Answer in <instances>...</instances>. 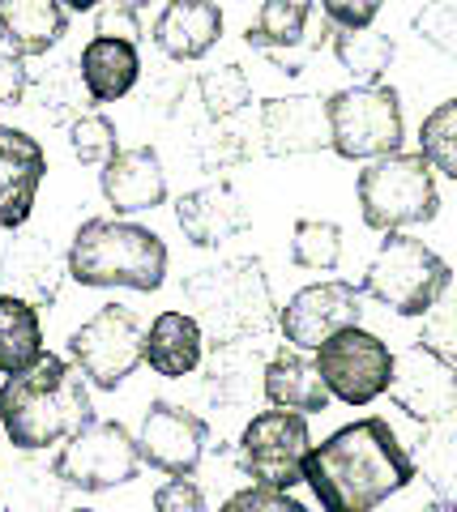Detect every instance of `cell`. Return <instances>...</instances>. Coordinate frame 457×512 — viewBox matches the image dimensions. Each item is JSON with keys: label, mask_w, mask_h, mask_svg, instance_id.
Wrapping results in <instances>:
<instances>
[{"label": "cell", "mask_w": 457, "mask_h": 512, "mask_svg": "<svg viewBox=\"0 0 457 512\" xmlns=\"http://www.w3.org/2000/svg\"><path fill=\"white\" fill-rule=\"evenodd\" d=\"M197 94H201V111H206V120H214V124L240 116V111L252 103V86H248L240 64H218V69H206L197 77Z\"/></svg>", "instance_id": "obj_33"}, {"label": "cell", "mask_w": 457, "mask_h": 512, "mask_svg": "<svg viewBox=\"0 0 457 512\" xmlns=\"http://www.w3.org/2000/svg\"><path fill=\"white\" fill-rule=\"evenodd\" d=\"M184 299L206 333V346L252 342L278 320L274 286L257 256H227V261L188 274Z\"/></svg>", "instance_id": "obj_3"}, {"label": "cell", "mask_w": 457, "mask_h": 512, "mask_svg": "<svg viewBox=\"0 0 457 512\" xmlns=\"http://www.w3.org/2000/svg\"><path fill=\"white\" fill-rule=\"evenodd\" d=\"M385 397L411 423L428 427L436 419H445L449 410H457V367L440 350L415 338L402 355H393V380Z\"/></svg>", "instance_id": "obj_13"}, {"label": "cell", "mask_w": 457, "mask_h": 512, "mask_svg": "<svg viewBox=\"0 0 457 512\" xmlns=\"http://www.w3.org/2000/svg\"><path fill=\"white\" fill-rule=\"evenodd\" d=\"M359 218L368 231H411L440 214L436 171L419 150H398L364 163L355 180Z\"/></svg>", "instance_id": "obj_5"}, {"label": "cell", "mask_w": 457, "mask_h": 512, "mask_svg": "<svg viewBox=\"0 0 457 512\" xmlns=\"http://www.w3.org/2000/svg\"><path fill=\"white\" fill-rule=\"evenodd\" d=\"M423 512H457V508H449V504H440V500H432L428 508H423Z\"/></svg>", "instance_id": "obj_45"}, {"label": "cell", "mask_w": 457, "mask_h": 512, "mask_svg": "<svg viewBox=\"0 0 457 512\" xmlns=\"http://www.w3.org/2000/svg\"><path fill=\"white\" fill-rule=\"evenodd\" d=\"M150 39L167 60L193 64L223 39V9L218 0H167L150 26Z\"/></svg>", "instance_id": "obj_20"}, {"label": "cell", "mask_w": 457, "mask_h": 512, "mask_svg": "<svg viewBox=\"0 0 457 512\" xmlns=\"http://www.w3.org/2000/svg\"><path fill=\"white\" fill-rule=\"evenodd\" d=\"M120 5H129V9H137V13H146V9L154 5V0H120Z\"/></svg>", "instance_id": "obj_44"}, {"label": "cell", "mask_w": 457, "mask_h": 512, "mask_svg": "<svg viewBox=\"0 0 457 512\" xmlns=\"http://www.w3.org/2000/svg\"><path fill=\"white\" fill-rule=\"evenodd\" d=\"M69 359L90 380V389L116 393L146 363V325L129 303H103L69 333Z\"/></svg>", "instance_id": "obj_8"}, {"label": "cell", "mask_w": 457, "mask_h": 512, "mask_svg": "<svg viewBox=\"0 0 457 512\" xmlns=\"http://www.w3.org/2000/svg\"><path fill=\"white\" fill-rule=\"evenodd\" d=\"M176 222L193 248H223L227 239H240L252 227L244 197L227 180L184 192L176 201Z\"/></svg>", "instance_id": "obj_19"}, {"label": "cell", "mask_w": 457, "mask_h": 512, "mask_svg": "<svg viewBox=\"0 0 457 512\" xmlns=\"http://www.w3.org/2000/svg\"><path fill=\"white\" fill-rule=\"evenodd\" d=\"M308 448H312L308 414L274 406V410L252 414V419L244 423L240 448H235V461H240V470L257 487L295 491L299 483H304Z\"/></svg>", "instance_id": "obj_9"}, {"label": "cell", "mask_w": 457, "mask_h": 512, "mask_svg": "<svg viewBox=\"0 0 457 512\" xmlns=\"http://www.w3.org/2000/svg\"><path fill=\"white\" fill-rule=\"evenodd\" d=\"M342 227L329 218H299L291 231V261L299 269H317V274H334L342 265Z\"/></svg>", "instance_id": "obj_32"}, {"label": "cell", "mask_w": 457, "mask_h": 512, "mask_svg": "<svg viewBox=\"0 0 457 512\" xmlns=\"http://www.w3.org/2000/svg\"><path fill=\"white\" fill-rule=\"evenodd\" d=\"M411 457H415V474L432 491V500L457 508V410L419 431Z\"/></svg>", "instance_id": "obj_26"}, {"label": "cell", "mask_w": 457, "mask_h": 512, "mask_svg": "<svg viewBox=\"0 0 457 512\" xmlns=\"http://www.w3.org/2000/svg\"><path fill=\"white\" fill-rule=\"evenodd\" d=\"M69 278V252H60L47 235H13L0 252V286L35 308H52Z\"/></svg>", "instance_id": "obj_15"}, {"label": "cell", "mask_w": 457, "mask_h": 512, "mask_svg": "<svg viewBox=\"0 0 457 512\" xmlns=\"http://www.w3.org/2000/svg\"><path fill=\"white\" fill-rule=\"evenodd\" d=\"M415 457L381 414L355 419L308 448L304 483L325 512H376L415 483Z\"/></svg>", "instance_id": "obj_1"}, {"label": "cell", "mask_w": 457, "mask_h": 512, "mask_svg": "<svg viewBox=\"0 0 457 512\" xmlns=\"http://www.w3.org/2000/svg\"><path fill=\"white\" fill-rule=\"evenodd\" d=\"M103 0H65V9L69 13H90V9H99Z\"/></svg>", "instance_id": "obj_43"}, {"label": "cell", "mask_w": 457, "mask_h": 512, "mask_svg": "<svg viewBox=\"0 0 457 512\" xmlns=\"http://www.w3.org/2000/svg\"><path fill=\"white\" fill-rule=\"evenodd\" d=\"M43 175L47 154L39 141L22 128L0 124V231H22L30 222Z\"/></svg>", "instance_id": "obj_17"}, {"label": "cell", "mask_w": 457, "mask_h": 512, "mask_svg": "<svg viewBox=\"0 0 457 512\" xmlns=\"http://www.w3.org/2000/svg\"><path fill=\"white\" fill-rule=\"evenodd\" d=\"M218 512H308L295 500L291 491H274V487H240L235 495H227V504Z\"/></svg>", "instance_id": "obj_38"}, {"label": "cell", "mask_w": 457, "mask_h": 512, "mask_svg": "<svg viewBox=\"0 0 457 512\" xmlns=\"http://www.w3.org/2000/svg\"><path fill=\"white\" fill-rule=\"evenodd\" d=\"M449 278L453 269L436 248H428L423 239L406 231H389L368 261L359 291L398 316H428Z\"/></svg>", "instance_id": "obj_6"}, {"label": "cell", "mask_w": 457, "mask_h": 512, "mask_svg": "<svg viewBox=\"0 0 457 512\" xmlns=\"http://www.w3.org/2000/svg\"><path fill=\"white\" fill-rule=\"evenodd\" d=\"M206 444H210V423L201 419L197 410L176 406V402H150L146 419L137 427V453H141V466L159 470L167 478L176 474H193L206 457Z\"/></svg>", "instance_id": "obj_14"}, {"label": "cell", "mask_w": 457, "mask_h": 512, "mask_svg": "<svg viewBox=\"0 0 457 512\" xmlns=\"http://www.w3.org/2000/svg\"><path fill=\"white\" fill-rule=\"evenodd\" d=\"M65 512H94V508H65Z\"/></svg>", "instance_id": "obj_46"}, {"label": "cell", "mask_w": 457, "mask_h": 512, "mask_svg": "<svg viewBox=\"0 0 457 512\" xmlns=\"http://www.w3.org/2000/svg\"><path fill=\"white\" fill-rule=\"evenodd\" d=\"M419 154L445 180H457V99L436 103L419 124Z\"/></svg>", "instance_id": "obj_34"}, {"label": "cell", "mask_w": 457, "mask_h": 512, "mask_svg": "<svg viewBox=\"0 0 457 512\" xmlns=\"http://www.w3.org/2000/svg\"><path fill=\"white\" fill-rule=\"evenodd\" d=\"M167 269V244L129 218H90L69 244V278L77 286H124L137 295H154L167 282Z\"/></svg>", "instance_id": "obj_4"}, {"label": "cell", "mask_w": 457, "mask_h": 512, "mask_svg": "<svg viewBox=\"0 0 457 512\" xmlns=\"http://www.w3.org/2000/svg\"><path fill=\"white\" fill-rule=\"evenodd\" d=\"M312 22V0H261L257 22L248 26V47L257 52H282V47H299L308 39Z\"/></svg>", "instance_id": "obj_30"}, {"label": "cell", "mask_w": 457, "mask_h": 512, "mask_svg": "<svg viewBox=\"0 0 457 512\" xmlns=\"http://www.w3.org/2000/svg\"><path fill=\"white\" fill-rule=\"evenodd\" d=\"M329 150L346 163H372V158L398 154L406 141L402 120V94L372 82V86H346L329 94Z\"/></svg>", "instance_id": "obj_7"}, {"label": "cell", "mask_w": 457, "mask_h": 512, "mask_svg": "<svg viewBox=\"0 0 457 512\" xmlns=\"http://www.w3.org/2000/svg\"><path fill=\"white\" fill-rule=\"evenodd\" d=\"M69 483L56 474V466L39 461H18L9 478H0V512H65Z\"/></svg>", "instance_id": "obj_27"}, {"label": "cell", "mask_w": 457, "mask_h": 512, "mask_svg": "<svg viewBox=\"0 0 457 512\" xmlns=\"http://www.w3.org/2000/svg\"><path fill=\"white\" fill-rule=\"evenodd\" d=\"M398 56V43L385 30H334V60L342 64V73H351L359 86L385 82L389 64Z\"/></svg>", "instance_id": "obj_29"}, {"label": "cell", "mask_w": 457, "mask_h": 512, "mask_svg": "<svg viewBox=\"0 0 457 512\" xmlns=\"http://www.w3.org/2000/svg\"><path fill=\"white\" fill-rule=\"evenodd\" d=\"M99 188H103V201L112 205L120 218H133V214H150L167 205V171H163V158L154 146H129L103 163L99 171Z\"/></svg>", "instance_id": "obj_18"}, {"label": "cell", "mask_w": 457, "mask_h": 512, "mask_svg": "<svg viewBox=\"0 0 457 512\" xmlns=\"http://www.w3.org/2000/svg\"><path fill=\"white\" fill-rule=\"evenodd\" d=\"M0 470H5V466H0Z\"/></svg>", "instance_id": "obj_47"}, {"label": "cell", "mask_w": 457, "mask_h": 512, "mask_svg": "<svg viewBox=\"0 0 457 512\" xmlns=\"http://www.w3.org/2000/svg\"><path fill=\"white\" fill-rule=\"evenodd\" d=\"M94 35H112V39H129L141 47L146 39V26H141V13L120 5V0H103L99 9H94Z\"/></svg>", "instance_id": "obj_39"}, {"label": "cell", "mask_w": 457, "mask_h": 512, "mask_svg": "<svg viewBox=\"0 0 457 512\" xmlns=\"http://www.w3.org/2000/svg\"><path fill=\"white\" fill-rule=\"evenodd\" d=\"M35 107L43 111V120L52 124H65V120H77L90 111V90L82 82V69H69V64H56V69H47L39 82H35Z\"/></svg>", "instance_id": "obj_31"}, {"label": "cell", "mask_w": 457, "mask_h": 512, "mask_svg": "<svg viewBox=\"0 0 457 512\" xmlns=\"http://www.w3.org/2000/svg\"><path fill=\"white\" fill-rule=\"evenodd\" d=\"M77 69H82V82L94 103H120L141 82V52L129 39L94 35L77 56Z\"/></svg>", "instance_id": "obj_25"}, {"label": "cell", "mask_w": 457, "mask_h": 512, "mask_svg": "<svg viewBox=\"0 0 457 512\" xmlns=\"http://www.w3.org/2000/svg\"><path fill=\"white\" fill-rule=\"evenodd\" d=\"M154 512H206V491L188 474H176L154 491Z\"/></svg>", "instance_id": "obj_40"}, {"label": "cell", "mask_w": 457, "mask_h": 512, "mask_svg": "<svg viewBox=\"0 0 457 512\" xmlns=\"http://www.w3.org/2000/svg\"><path fill=\"white\" fill-rule=\"evenodd\" d=\"M385 0H321V13L334 30H368Z\"/></svg>", "instance_id": "obj_41"}, {"label": "cell", "mask_w": 457, "mask_h": 512, "mask_svg": "<svg viewBox=\"0 0 457 512\" xmlns=\"http://www.w3.org/2000/svg\"><path fill=\"white\" fill-rule=\"evenodd\" d=\"M26 90H30V73H26L22 56L0 52V107H22Z\"/></svg>", "instance_id": "obj_42"}, {"label": "cell", "mask_w": 457, "mask_h": 512, "mask_svg": "<svg viewBox=\"0 0 457 512\" xmlns=\"http://www.w3.org/2000/svg\"><path fill=\"white\" fill-rule=\"evenodd\" d=\"M52 466L73 491H86V495L124 487L141 470L137 436L120 419H90L82 431H73L56 448Z\"/></svg>", "instance_id": "obj_10"}, {"label": "cell", "mask_w": 457, "mask_h": 512, "mask_svg": "<svg viewBox=\"0 0 457 512\" xmlns=\"http://www.w3.org/2000/svg\"><path fill=\"white\" fill-rule=\"evenodd\" d=\"M364 291L355 282L329 278V282H308L278 308V329L287 346L317 355L321 342H329L338 329H351L364 320Z\"/></svg>", "instance_id": "obj_12"}, {"label": "cell", "mask_w": 457, "mask_h": 512, "mask_svg": "<svg viewBox=\"0 0 457 512\" xmlns=\"http://www.w3.org/2000/svg\"><path fill=\"white\" fill-rule=\"evenodd\" d=\"M257 133H261V150L274 158L329 150V103L321 94L270 99V103H261Z\"/></svg>", "instance_id": "obj_16"}, {"label": "cell", "mask_w": 457, "mask_h": 512, "mask_svg": "<svg viewBox=\"0 0 457 512\" xmlns=\"http://www.w3.org/2000/svg\"><path fill=\"white\" fill-rule=\"evenodd\" d=\"M43 355L39 308L18 295H0V376H13Z\"/></svg>", "instance_id": "obj_28"}, {"label": "cell", "mask_w": 457, "mask_h": 512, "mask_svg": "<svg viewBox=\"0 0 457 512\" xmlns=\"http://www.w3.org/2000/svg\"><path fill=\"white\" fill-rule=\"evenodd\" d=\"M206 363V333L193 312H159L146 329V367L163 380H184Z\"/></svg>", "instance_id": "obj_23"}, {"label": "cell", "mask_w": 457, "mask_h": 512, "mask_svg": "<svg viewBox=\"0 0 457 512\" xmlns=\"http://www.w3.org/2000/svg\"><path fill=\"white\" fill-rule=\"evenodd\" d=\"M261 397L270 406L299 410V414H321V410H329V402H334V393L325 389V376L317 367V355L295 350V346H282L270 355Z\"/></svg>", "instance_id": "obj_21"}, {"label": "cell", "mask_w": 457, "mask_h": 512, "mask_svg": "<svg viewBox=\"0 0 457 512\" xmlns=\"http://www.w3.org/2000/svg\"><path fill=\"white\" fill-rule=\"evenodd\" d=\"M265 363H270V355L257 346V338H252V342L210 346L201 389H206L218 406H248V402H257V397H261Z\"/></svg>", "instance_id": "obj_24"}, {"label": "cell", "mask_w": 457, "mask_h": 512, "mask_svg": "<svg viewBox=\"0 0 457 512\" xmlns=\"http://www.w3.org/2000/svg\"><path fill=\"white\" fill-rule=\"evenodd\" d=\"M419 342H428L432 350H440V355L457 367V269H453L449 286L440 291V299L432 303V312L423 316Z\"/></svg>", "instance_id": "obj_37"}, {"label": "cell", "mask_w": 457, "mask_h": 512, "mask_svg": "<svg viewBox=\"0 0 457 512\" xmlns=\"http://www.w3.org/2000/svg\"><path fill=\"white\" fill-rule=\"evenodd\" d=\"M69 146L77 154V163L86 167H103L120 154V133H116V120L103 116V111H86L69 124Z\"/></svg>", "instance_id": "obj_35"}, {"label": "cell", "mask_w": 457, "mask_h": 512, "mask_svg": "<svg viewBox=\"0 0 457 512\" xmlns=\"http://www.w3.org/2000/svg\"><path fill=\"white\" fill-rule=\"evenodd\" d=\"M94 419L90 380L77 372L73 359L43 355L5 376L0 384V427L18 453H47L60 448L73 431Z\"/></svg>", "instance_id": "obj_2"}, {"label": "cell", "mask_w": 457, "mask_h": 512, "mask_svg": "<svg viewBox=\"0 0 457 512\" xmlns=\"http://www.w3.org/2000/svg\"><path fill=\"white\" fill-rule=\"evenodd\" d=\"M411 30L457 64V0H423V9L411 18Z\"/></svg>", "instance_id": "obj_36"}, {"label": "cell", "mask_w": 457, "mask_h": 512, "mask_svg": "<svg viewBox=\"0 0 457 512\" xmlns=\"http://www.w3.org/2000/svg\"><path fill=\"white\" fill-rule=\"evenodd\" d=\"M69 35L65 0H0V43L13 56L35 60Z\"/></svg>", "instance_id": "obj_22"}, {"label": "cell", "mask_w": 457, "mask_h": 512, "mask_svg": "<svg viewBox=\"0 0 457 512\" xmlns=\"http://www.w3.org/2000/svg\"><path fill=\"white\" fill-rule=\"evenodd\" d=\"M317 367L325 376V389L342 406H372L376 397L389 393L393 380V350L368 333L364 325L338 329L317 350Z\"/></svg>", "instance_id": "obj_11"}]
</instances>
